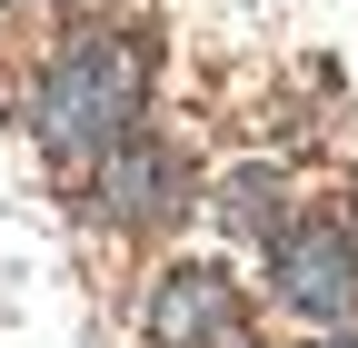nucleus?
<instances>
[{
  "label": "nucleus",
  "mask_w": 358,
  "mask_h": 348,
  "mask_svg": "<svg viewBox=\"0 0 358 348\" xmlns=\"http://www.w3.org/2000/svg\"><path fill=\"white\" fill-rule=\"evenodd\" d=\"M308 348H358V319H348V328H319V338H308Z\"/></svg>",
  "instance_id": "423d86ee"
},
{
  "label": "nucleus",
  "mask_w": 358,
  "mask_h": 348,
  "mask_svg": "<svg viewBox=\"0 0 358 348\" xmlns=\"http://www.w3.org/2000/svg\"><path fill=\"white\" fill-rule=\"evenodd\" d=\"M0 10H10V0H0Z\"/></svg>",
  "instance_id": "0eeeda50"
},
{
  "label": "nucleus",
  "mask_w": 358,
  "mask_h": 348,
  "mask_svg": "<svg viewBox=\"0 0 358 348\" xmlns=\"http://www.w3.org/2000/svg\"><path fill=\"white\" fill-rule=\"evenodd\" d=\"M268 298L308 328H348L358 319V229L338 219H289L268 239Z\"/></svg>",
  "instance_id": "f03ea898"
},
{
  "label": "nucleus",
  "mask_w": 358,
  "mask_h": 348,
  "mask_svg": "<svg viewBox=\"0 0 358 348\" xmlns=\"http://www.w3.org/2000/svg\"><path fill=\"white\" fill-rule=\"evenodd\" d=\"M348 209H358V199H348Z\"/></svg>",
  "instance_id": "6e6552de"
},
{
  "label": "nucleus",
  "mask_w": 358,
  "mask_h": 348,
  "mask_svg": "<svg viewBox=\"0 0 358 348\" xmlns=\"http://www.w3.org/2000/svg\"><path fill=\"white\" fill-rule=\"evenodd\" d=\"M90 209H100L110 229H169L179 209H189V180H179V150L159 129H129L90 159Z\"/></svg>",
  "instance_id": "7ed1b4c3"
},
{
  "label": "nucleus",
  "mask_w": 358,
  "mask_h": 348,
  "mask_svg": "<svg viewBox=\"0 0 358 348\" xmlns=\"http://www.w3.org/2000/svg\"><path fill=\"white\" fill-rule=\"evenodd\" d=\"M140 40H129L120 20H90V30H70L50 60H40V90H30V140H40V159H60V169H80V159H100L110 140H129L140 129Z\"/></svg>",
  "instance_id": "f257e3e1"
},
{
  "label": "nucleus",
  "mask_w": 358,
  "mask_h": 348,
  "mask_svg": "<svg viewBox=\"0 0 358 348\" xmlns=\"http://www.w3.org/2000/svg\"><path fill=\"white\" fill-rule=\"evenodd\" d=\"M140 328L159 348H219L239 328V289L219 259H179V269H159V289L140 298Z\"/></svg>",
  "instance_id": "20e7f679"
},
{
  "label": "nucleus",
  "mask_w": 358,
  "mask_h": 348,
  "mask_svg": "<svg viewBox=\"0 0 358 348\" xmlns=\"http://www.w3.org/2000/svg\"><path fill=\"white\" fill-rule=\"evenodd\" d=\"M209 209H219V229L229 239H279V209H289V180L268 159H249V169H229V180L209 189Z\"/></svg>",
  "instance_id": "39448f33"
}]
</instances>
